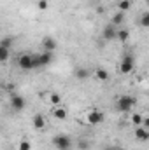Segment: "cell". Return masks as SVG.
Segmentation results:
<instances>
[{"label":"cell","instance_id":"obj_1","mask_svg":"<svg viewBox=\"0 0 149 150\" xmlns=\"http://www.w3.org/2000/svg\"><path fill=\"white\" fill-rule=\"evenodd\" d=\"M135 103H137V101H135L133 96H130V94H121V96L117 98V101H116V108H117V112L126 113L135 107Z\"/></svg>","mask_w":149,"mask_h":150},{"label":"cell","instance_id":"obj_2","mask_svg":"<svg viewBox=\"0 0 149 150\" xmlns=\"http://www.w3.org/2000/svg\"><path fill=\"white\" fill-rule=\"evenodd\" d=\"M53 147L56 150H70L72 149V138L69 134L60 133V134H56L53 138Z\"/></svg>","mask_w":149,"mask_h":150},{"label":"cell","instance_id":"obj_3","mask_svg":"<svg viewBox=\"0 0 149 150\" xmlns=\"http://www.w3.org/2000/svg\"><path fill=\"white\" fill-rule=\"evenodd\" d=\"M53 63V52H40V54H34V68H44L47 65Z\"/></svg>","mask_w":149,"mask_h":150},{"label":"cell","instance_id":"obj_4","mask_svg":"<svg viewBox=\"0 0 149 150\" xmlns=\"http://www.w3.org/2000/svg\"><path fill=\"white\" fill-rule=\"evenodd\" d=\"M133 68H135V58L132 56V54H126L123 59H121V65H119V72L121 74H132L133 72Z\"/></svg>","mask_w":149,"mask_h":150},{"label":"cell","instance_id":"obj_5","mask_svg":"<svg viewBox=\"0 0 149 150\" xmlns=\"http://www.w3.org/2000/svg\"><path fill=\"white\" fill-rule=\"evenodd\" d=\"M9 105H11V108H12L14 112H21V110H25V107H27V100H25L21 94H12L11 100H9Z\"/></svg>","mask_w":149,"mask_h":150},{"label":"cell","instance_id":"obj_6","mask_svg":"<svg viewBox=\"0 0 149 150\" xmlns=\"http://www.w3.org/2000/svg\"><path fill=\"white\" fill-rule=\"evenodd\" d=\"M18 67L21 70H34V54H21L18 58Z\"/></svg>","mask_w":149,"mask_h":150},{"label":"cell","instance_id":"obj_7","mask_svg":"<svg viewBox=\"0 0 149 150\" xmlns=\"http://www.w3.org/2000/svg\"><path fill=\"white\" fill-rule=\"evenodd\" d=\"M86 122L91 124V126H97V124L104 122V112H100V110H90L88 115H86Z\"/></svg>","mask_w":149,"mask_h":150},{"label":"cell","instance_id":"obj_8","mask_svg":"<svg viewBox=\"0 0 149 150\" xmlns=\"http://www.w3.org/2000/svg\"><path fill=\"white\" fill-rule=\"evenodd\" d=\"M51 115H53L56 120H65V119H67V115H69V112H67V108H65V107L58 105V107H53Z\"/></svg>","mask_w":149,"mask_h":150},{"label":"cell","instance_id":"obj_9","mask_svg":"<svg viewBox=\"0 0 149 150\" xmlns=\"http://www.w3.org/2000/svg\"><path fill=\"white\" fill-rule=\"evenodd\" d=\"M42 47H44V51H47V52H53L56 47H58V44H56V40L53 37H44L42 38Z\"/></svg>","mask_w":149,"mask_h":150},{"label":"cell","instance_id":"obj_10","mask_svg":"<svg viewBox=\"0 0 149 150\" xmlns=\"http://www.w3.org/2000/svg\"><path fill=\"white\" fill-rule=\"evenodd\" d=\"M116 26L114 25H107V26H104V30H102V37L104 40H114L116 38Z\"/></svg>","mask_w":149,"mask_h":150},{"label":"cell","instance_id":"obj_11","mask_svg":"<svg viewBox=\"0 0 149 150\" xmlns=\"http://www.w3.org/2000/svg\"><path fill=\"white\" fill-rule=\"evenodd\" d=\"M32 124H34V127L37 129V131H42V129H46V117L44 115H34V119H32Z\"/></svg>","mask_w":149,"mask_h":150},{"label":"cell","instance_id":"obj_12","mask_svg":"<svg viewBox=\"0 0 149 150\" xmlns=\"http://www.w3.org/2000/svg\"><path fill=\"white\" fill-rule=\"evenodd\" d=\"M135 138L139 142H148L149 140V129L142 127V126H137L135 127Z\"/></svg>","mask_w":149,"mask_h":150},{"label":"cell","instance_id":"obj_13","mask_svg":"<svg viewBox=\"0 0 149 150\" xmlns=\"http://www.w3.org/2000/svg\"><path fill=\"white\" fill-rule=\"evenodd\" d=\"M93 77H95L97 80H100V82H107V80H109V74H107L105 68H97V70H93Z\"/></svg>","mask_w":149,"mask_h":150},{"label":"cell","instance_id":"obj_14","mask_svg":"<svg viewBox=\"0 0 149 150\" xmlns=\"http://www.w3.org/2000/svg\"><path fill=\"white\" fill-rule=\"evenodd\" d=\"M116 38H117L119 42H126V40L130 38V32H128L126 28H117V30H116Z\"/></svg>","mask_w":149,"mask_h":150},{"label":"cell","instance_id":"obj_15","mask_svg":"<svg viewBox=\"0 0 149 150\" xmlns=\"http://www.w3.org/2000/svg\"><path fill=\"white\" fill-rule=\"evenodd\" d=\"M123 21H125V12H116L114 16H112V19H111V25H114V26H121L123 25Z\"/></svg>","mask_w":149,"mask_h":150},{"label":"cell","instance_id":"obj_16","mask_svg":"<svg viewBox=\"0 0 149 150\" xmlns=\"http://www.w3.org/2000/svg\"><path fill=\"white\" fill-rule=\"evenodd\" d=\"M49 103H51L53 107L62 105V96H60L58 93H49Z\"/></svg>","mask_w":149,"mask_h":150},{"label":"cell","instance_id":"obj_17","mask_svg":"<svg viewBox=\"0 0 149 150\" xmlns=\"http://www.w3.org/2000/svg\"><path fill=\"white\" fill-rule=\"evenodd\" d=\"M132 7V0H117V9L119 12H126Z\"/></svg>","mask_w":149,"mask_h":150},{"label":"cell","instance_id":"obj_18","mask_svg":"<svg viewBox=\"0 0 149 150\" xmlns=\"http://www.w3.org/2000/svg\"><path fill=\"white\" fill-rule=\"evenodd\" d=\"M9 56H11V49L0 45V63H5V61L9 59Z\"/></svg>","mask_w":149,"mask_h":150},{"label":"cell","instance_id":"obj_19","mask_svg":"<svg viewBox=\"0 0 149 150\" xmlns=\"http://www.w3.org/2000/svg\"><path fill=\"white\" fill-rule=\"evenodd\" d=\"M91 75V72L88 70V68H79L77 72H75V77L79 79V80H84V79H88Z\"/></svg>","mask_w":149,"mask_h":150},{"label":"cell","instance_id":"obj_20","mask_svg":"<svg viewBox=\"0 0 149 150\" xmlns=\"http://www.w3.org/2000/svg\"><path fill=\"white\" fill-rule=\"evenodd\" d=\"M142 119H144V115H142V113L135 112L133 115H132V124L137 127V126H140V124H142Z\"/></svg>","mask_w":149,"mask_h":150},{"label":"cell","instance_id":"obj_21","mask_svg":"<svg viewBox=\"0 0 149 150\" xmlns=\"http://www.w3.org/2000/svg\"><path fill=\"white\" fill-rule=\"evenodd\" d=\"M18 150H32V143L28 140H21L18 145Z\"/></svg>","mask_w":149,"mask_h":150},{"label":"cell","instance_id":"obj_22","mask_svg":"<svg viewBox=\"0 0 149 150\" xmlns=\"http://www.w3.org/2000/svg\"><path fill=\"white\" fill-rule=\"evenodd\" d=\"M140 25H142L144 28L149 26V12H142V16H140Z\"/></svg>","mask_w":149,"mask_h":150},{"label":"cell","instance_id":"obj_23","mask_svg":"<svg viewBox=\"0 0 149 150\" xmlns=\"http://www.w3.org/2000/svg\"><path fill=\"white\" fill-rule=\"evenodd\" d=\"M0 45H4V47L11 49V45H12V38H11V37H4L2 40H0Z\"/></svg>","mask_w":149,"mask_h":150},{"label":"cell","instance_id":"obj_24","mask_svg":"<svg viewBox=\"0 0 149 150\" xmlns=\"http://www.w3.org/2000/svg\"><path fill=\"white\" fill-rule=\"evenodd\" d=\"M77 149H79V150H88V149H90L88 140H79V142H77Z\"/></svg>","mask_w":149,"mask_h":150},{"label":"cell","instance_id":"obj_25","mask_svg":"<svg viewBox=\"0 0 149 150\" xmlns=\"http://www.w3.org/2000/svg\"><path fill=\"white\" fill-rule=\"evenodd\" d=\"M47 5H49V4H47V0H39V2H37L39 11H46V9H47Z\"/></svg>","mask_w":149,"mask_h":150},{"label":"cell","instance_id":"obj_26","mask_svg":"<svg viewBox=\"0 0 149 150\" xmlns=\"http://www.w3.org/2000/svg\"><path fill=\"white\" fill-rule=\"evenodd\" d=\"M114 150H125V149H114Z\"/></svg>","mask_w":149,"mask_h":150},{"label":"cell","instance_id":"obj_27","mask_svg":"<svg viewBox=\"0 0 149 150\" xmlns=\"http://www.w3.org/2000/svg\"><path fill=\"white\" fill-rule=\"evenodd\" d=\"M105 150H114V149H105Z\"/></svg>","mask_w":149,"mask_h":150}]
</instances>
